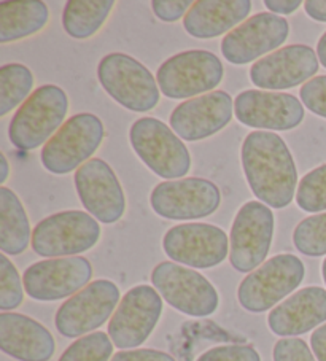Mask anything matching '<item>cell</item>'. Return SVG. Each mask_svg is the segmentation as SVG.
<instances>
[{
	"instance_id": "4",
	"label": "cell",
	"mask_w": 326,
	"mask_h": 361,
	"mask_svg": "<svg viewBox=\"0 0 326 361\" xmlns=\"http://www.w3.org/2000/svg\"><path fill=\"white\" fill-rule=\"evenodd\" d=\"M104 135V124L96 115H73L42 148V164L54 176L78 171L97 152Z\"/></svg>"
},
{
	"instance_id": "12",
	"label": "cell",
	"mask_w": 326,
	"mask_h": 361,
	"mask_svg": "<svg viewBox=\"0 0 326 361\" xmlns=\"http://www.w3.org/2000/svg\"><path fill=\"white\" fill-rule=\"evenodd\" d=\"M274 235V214L266 204L250 201L237 212L229 235V261L239 272L265 263Z\"/></svg>"
},
{
	"instance_id": "21",
	"label": "cell",
	"mask_w": 326,
	"mask_h": 361,
	"mask_svg": "<svg viewBox=\"0 0 326 361\" xmlns=\"http://www.w3.org/2000/svg\"><path fill=\"white\" fill-rule=\"evenodd\" d=\"M0 348L20 361H49L56 350L53 334L30 317L0 314Z\"/></svg>"
},
{
	"instance_id": "36",
	"label": "cell",
	"mask_w": 326,
	"mask_h": 361,
	"mask_svg": "<svg viewBox=\"0 0 326 361\" xmlns=\"http://www.w3.org/2000/svg\"><path fill=\"white\" fill-rule=\"evenodd\" d=\"M110 361H175L174 357L153 348H133L115 353Z\"/></svg>"
},
{
	"instance_id": "34",
	"label": "cell",
	"mask_w": 326,
	"mask_h": 361,
	"mask_svg": "<svg viewBox=\"0 0 326 361\" xmlns=\"http://www.w3.org/2000/svg\"><path fill=\"white\" fill-rule=\"evenodd\" d=\"M274 361H317L303 339L286 338L274 345Z\"/></svg>"
},
{
	"instance_id": "24",
	"label": "cell",
	"mask_w": 326,
	"mask_h": 361,
	"mask_svg": "<svg viewBox=\"0 0 326 361\" xmlns=\"http://www.w3.org/2000/svg\"><path fill=\"white\" fill-rule=\"evenodd\" d=\"M48 8L40 0L0 4V43L16 42L34 35L47 26Z\"/></svg>"
},
{
	"instance_id": "37",
	"label": "cell",
	"mask_w": 326,
	"mask_h": 361,
	"mask_svg": "<svg viewBox=\"0 0 326 361\" xmlns=\"http://www.w3.org/2000/svg\"><path fill=\"white\" fill-rule=\"evenodd\" d=\"M312 352L315 353L318 361H326V323L318 326L310 336Z\"/></svg>"
},
{
	"instance_id": "40",
	"label": "cell",
	"mask_w": 326,
	"mask_h": 361,
	"mask_svg": "<svg viewBox=\"0 0 326 361\" xmlns=\"http://www.w3.org/2000/svg\"><path fill=\"white\" fill-rule=\"evenodd\" d=\"M8 176H10L8 159L5 158L4 153H0V185H4L5 182H7Z\"/></svg>"
},
{
	"instance_id": "13",
	"label": "cell",
	"mask_w": 326,
	"mask_h": 361,
	"mask_svg": "<svg viewBox=\"0 0 326 361\" xmlns=\"http://www.w3.org/2000/svg\"><path fill=\"white\" fill-rule=\"evenodd\" d=\"M162 312V296L150 285L131 288L118 304L109 323V336L115 347L133 348L142 345L153 333Z\"/></svg>"
},
{
	"instance_id": "42",
	"label": "cell",
	"mask_w": 326,
	"mask_h": 361,
	"mask_svg": "<svg viewBox=\"0 0 326 361\" xmlns=\"http://www.w3.org/2000/svg\"><path fill=\"white\" fill-rule=\"evenodd\" d=\"M322 274H323V280H325V283H326V258H325L323 266H322Z\"/></svg>"
},
{
	"instance_id": "32",
	"label": "cell",
	"mask_w": 326,
	"mask_h": 361,
	"mask_svg": "<svg viewBox=\"0 0 326 361\" xmlns=\"http://www.w3.org/2000/svg\"><path fill=\"white\" fill-rule=\"evenodd\" d=\"M196 361H261L260 353L252 345H220L204 352Z\"/></svg>"
},
{
	"instance_id": "19",
	"label": "cell",
	"mask_w": 326,
	"mask_h": 361,
	"mask_svg": "<svg viewBox=\"0 0 326 361\" xmlns=\"http://www.w3.org/2000/svg\"><path fill=\"white\" fill-rule=\"evenodd\" d=\"M318 64V56L310 47H284L256 61L250 68V80L267 91L294 88L315 75Z\"/></svg>"
},
{
	"instance_id": "1",
	"label": "cell",
	"mask_w": 326,
	"mask_h": 361,
	"mask_svg": "<svg viewBox=\"0 0 326 361\" xmlns=\"http://www.w3.org/2000/svg\"><path fill=\"white\" fill-rule=\"evenodd\" d=\"M242 167L253 195L272 209L290 205L298 186V172L286 143L269 130H255L242 145Z\"/></svg>"
},
{
	"instance_id": "11",
	"label": "cell",
	"mask_w": 326,
	"mask_h": 361,
	"mask_svg": "<svg viewBox=\"0 0 326 361\" xmlns=\"http://www.w3.org/2000/svg\"><path fill=\"white\" fill-rule=\"evenodd\" d=\"M150 204L162 219L198 220L217 212L222 204V192L215 183L205 178L166 180L155 186Z\"/></svg>"
},
{
	"instance_id": "16",
	"label": "cell",
	"mask_w": 326,
	"mask_h": 361,
	"mask_svg": "<svg viewBox=\"0 0 326 361\" xmlns=\"http://www.w3.org/2000/svg\"><path fill=\"white\" fill-rule=\"evenodd\" d=\"M290 26L285 18L274 13H258L241 26L224 35L222 40V54L236 66L248 64L269 51H277L288 39Z\"/></svg>"
},
{
	"instance_id": "38",
	"label": "cell",
	"mask_w": 326,
	"mask_h": 361,
	"mask_svg": "<svg viewBox=\"0 0 326 361\" xmlns=\"http://www.w3.org/2000/svg\"><path fill=\"white\" fill-rule=\"evenodd\" d=\"M265 5L275 15H291L301 7L299 0H266Z\"/></svg>"
},
{
	"instance_id": "17",
	"label": "cell",
	"mask_w": 326,
	"mask_h": 361,
	"mask_svg": "<svg viewBox=\"0 0 326 361\" xmlns=\"http://www.w3.org/2000/svg\"><path fill=\"white\" fill-rule=\"evenodd\" d=\"M75 188L83 207L94 219L111 225L123 219L126 199L111 167L100 158H92L75 173Z\"/></svg>"
},
{
	"instance_id": "41",
	"label": "cell",
	"mask_w": 326,
	"mask_h": 361,
	"mask_svg": "<svg viewBox=\"0 0 326 361\" xmlns=\"http://www.w3.org/2000/svg\"><path fill=\"white\" fill-rule=\"evenodd\" d=\"M317 56H318L320 64H322V66L326 68V32L322 35V39L318 40Z\"/></svg>"
},
{
	"instance_id": "8",
	"label": "cell",
	"mask_w": 326,
	"mask_h": 361,
	"mask_svg": "<svg viewBox=\"0 0 326 361\" xmlns=\"http://www.w3.org/2000/svg\"><path fill=\"white\" fill-rule=\"evenodd\" d=\"M100 238L92 215L80 210L58 212L42 220L32 231V248L45 258H67L91 250Z\"/></svg>"
},
{
	"instance_id": "14",
	"label": "cell",
	"mask_w": 326,
	"mask_h": 361,
	"mask_svg": "<svg viewBox=\"0 0 326 361\" xmlns=\"http://www.w3.org/2000/svg\"><path fill=\"white\" fill-rule=\"evenodd\" d=\"M162 248L175 263L196 269L222 264L228 257L229 240L222 228L209 223H185L169 229Z\"/></svg>"
},
{
	"instance_id": "5",
	"label": "cell",
	"mask_w": 326,
	"mask_h": 361,
	"mask_svg": "<svg viewBox=\"0 0 326 361\" xmlns=\"http://www.w3.org/2000/svg\"><path fill=\"white\" fill-rule=\"evenodd\" d=\"M97 78L110 97L131 111H150L159 102V86L153 73L124 53L100 59Z\"/></svg>"
},
{
	"instance_id": "30",
	"label": "cell",
	"mask_w": 326,
	"mask_h": 361,
	"mask_svg": "<svg viewBox=\"0 0 326 361\" xmlns=\"http://www.w3.org/2000/svg\"><path fill=\"white\" fill-rule=\"evenodd\" d=\"M296 204L304 212L326 210V164L303 177L296 190Z\"/></svg>"
},
{
	"instance_id": "31",
	"label": "cell",
	"mask_w": 326,
	"mask_h": 361,
	"mask_svg": "<svg viewBox=\"0 0 326 361\" xmlns=\"http://www.w3.org/2000/svg\"><path fill=\"white\" fill-rule=\"evenodd\" d=\"M21 277L7 255H0V309L4 312L21 306L24 300V288Z\"/></svg>"
},
{
	"instance_id": "28",
	"label": "cell",
	"mask_w": 326,
	"mask_h": 361,
	"mask_svg": "<svg viewBox=\"0 0 326 361\" xmlns=\"http://www.w3.org/2000/svg\"><path fill=\"white\" fill-rule=\"evenodd\" d=\"M293 242L296 250L307 257L326 255V212L301 221L293 233Z\"/></svg>"
},
{
	"instance_id": "3",
	"label": "cell",
	"mask_w": 326,
	"mask_h": 361,
	"mask_svg": "<svg viewBox=\"0 0 326 361\" xmlns=\"http://www.w3.org/2000/svg\"><path fill=\"white\" fill-rule=\"evenodd\" d=\"M129 140L143 164L161 178L180 180L191 169V157L185 143L156 118L137 120L129 130Z\"/></svg>"
},
{
	"instance_id": "35",
	"label": "cell",
	"mask_w": 326,
	"mask_h": 361,
	"mask_svg": "<svg viewBox=\"0 0 326 361\" xmlns=\"http://www.w3.org/2000/svg\"><path fill=\"white\" fill-rule=\"evenodd\" d=\"M191 0H153L152 8L158 20L164 23H175L181 16H186L188 11L193 7Z\"/></svg>"
},
{
	"instance_id": "18",
	"label": "cell",
	"mask_w": 326,
	"mask_h": 361,
	"mask_svg": "<svg viewBox=\"0 0 326 361\" xmlns=\"http://www.w3.org/2000/svg\"><path fill=\"white\" fill-rule=\"evenodd\" d=\"M236 118L246 126L266 130H290L304 120V107L286 92L247 90L234 101Z\"/></svg>"
},
{
	"instance_id": "7",
	"label": "cell",
	"mask_w": 326,
	"mask_h": 361,
	"mask_svg": "<svg viewBox=\"0 0 326 361\" xmlns=\"http://www.w3.org/2000/svg\"><path fill=\"white\" fill-rule=\"evenodd\" d=\"M222 61L210 51L191 49L169 58L156 72V82L169 99L209 94L223 80Z\"/></svg>"
},
{
	"instance_id": "39",
	"label": "cell",
	"mask_w": 326,
	"mask_h": 361,
	"mask_svg": "<svg viewBox=\"0 0 326 361\" xmlns=\"http://www.w3.org/2000/svg\"><path fill=\"white\" fill-rule=\"evenodd\" d=\"M304 10L312 20L326 23V0H307Z\"/></svg>"
},
{
	"instance_id": "15",
	"label": "cell",
	"mask_w": 326,
	"mask_h": 361,
	"mask_svg": "<svg viewBox=\"0 0 326 361\" xmlns=\"http://www.w3.org/2000/svg\"><path fill=\"white\" fill-rule=\"evenodd\" d=\"M92 266L83 257L49 258L29 266L23 276L24 290L35 301H59L90 285Z\"/></svg>"
},
{
	"instance_id": "23",
	"label": "cell",
	"mask_w": 326,
	"mask_h": 361,
	"mask_svg": "<svg viewBox=\"0 0 326 361\" xmlns=\"http://www.w3.org/2000/svg\"><path fill=\"white\" fill-rule=\"evenodd\" d=\"M250 10L248 0H198L183 18V27L194 39H215L247 21Z\"/></svg>"
},
{
	"instance_id": "22",
	"label": "cell",
	"mask_w": 326,
	"mask_h": 361,
	"mask_svg": "<svg viewBox=\"0 0 326 361\" xmlns=\"http://www.w3.org/2000/svg\"><path fill=\"white\" fill-rule=\"evenodd\" d=\"M326 322V290L307 286L271 310L267 323L271 331L284 338L312 331Z\"/></svg>"
},
{
	"instance_id": "29",
	"label": "cell",
	"mask_w": 326,
	"mask_h": 361,
	"mask_svg": "<svg viewBox=\"0 0 326 361\" xmlns=\"http://www.w3.org/2000/svg\"><path fill=\"white\" fill-rule=\"evenodd\" d=\"M114 355V342L102 331L86 334L66 348L58 361H109Z\"/></svg>"
},
{
	"instance_id": "9",
	"label": "cell",
	"mask_w": 326,
	"mask_h": 361,
	"mask_svg": "<svg viewBox=\"0 0 326 361\" xmlns=\"http://www.w3.org/2000/svg\"><path fill=\"white\" fill-rule=\"evenodd\" d=\"M152 283L169 306L185 315L209 317L220 304L215 286L203 274L179 263H159L152 272Z\"/></svg>"
},
{
	"instance_id": "25",
	"label": "cell",
	"mask_w": 326,
	"mask_h": 361,
	"mask_svg": "<svg viewBox=\"0 0 326 361\" xmlns=\"http://www.w3.org/2000/svg\"><path fill=\"white\" fill-rule=\"evenodd\" d=\"M32 242L29 219L20 197L7 186H0V250L21 255Z\"/></svg>"
},
{
	"instance_id": "20",
	"label": "cell",
	"mask_w": 326,
	"mask_h": 361,
	"mask_svg": "<svg viewBox=\"0 0 326 361\" xmlns=\"http://www.w3.org/2000/svg\"><path fill=\"white\" fill-rule=\"evenodd\" d=\"M233 99L224 91L188 99L171 115V128L180 139L196 142L220 133L233 120Z\"/></svg>"
},
{
	"instance_id": "27",
	"label": "cell",
	"mask_w": 326,
	"mask_h": 361,
	"mask_svg": "<svg viewBox=\"0 0 326 361\" xmlns=\"http://www.w3.org/2000/svg\"><path fill=\"white\" fill-rule=\"evenodd\" d=\"M34 88V75L23 64H7L0 67V116H5L24 104Z\"/></svg>"
},
{
	"instance_id": "10",
	"label": "cell",
	"mask_w": 326,
	"mask_h": 361,
	"mask_svg": "<svg viewBox=\"0 0 326 361\" xmlns=\"http://www.w3.org/2000/svg\"><path fill=\"white\" fill-rule=\"evenodd\" d=\"M120 288L110 280H94L62 304L54 317L64 338H83L104 325L120 302Z\"/></svg>"
},
{
	"instance_id": "2",
	"label": "cell",
	"mask_w": 326,
	"mask_h": 361,
	"mask_svg": "<svg viewBox=\"0 0 326 361\" xmlns=\"http://www.w3.org/2000/svg\"><path fill=\"white\" fill-rule=\"evenodd\" d=\"M68 97L56 85H45L35 90L11 118L8 135L11 143L23 152H30L58 133L66 121Z\"/></svg>"
},
{
	"instance_id": "26",
	"label": "cell",
	"mask_w": 326,
	"mask_h": 361,
	"mask_svg": "<svg viewBox=\"0 0 326 361\" xmlns=\"http://www.w3.org/2000/svg\"><path fill=\"white\" fill-rule=\"evenodd\" d=\"M114 7V0H71L62 11V26L72 39H90L104 26Z\"/></svg>"
},
{
	"instance_id": "6",
	"label": "cell",
	"mask_w": 326,
	"mask_h": 361,
	"mask_svg": "<svg viewBox=\"0 0 326 361\" xmlns=\"http://www.w3.org/2000/svg\"><path fill=\"white\" fill-rule=\"evenodd\" d=\"M306 267L298 257L282 253L267 259L250 272L237 290L241 306L253 314L272 309L285 296L291 295L303 282Z\"/></svg>"
},
{
	"instance_id": "33",
	"label": "cell",
	"mask_w": 326,
	"mask_h": 361,
	"mask_svg": "<svg viewBox=\"0 0 326 361\" xmlns=\"http://www.w3.org/2000/svg\"><path fill=\"white\" fill-rule=\"evenodd\" d=\"M299 97L307 110L326 118V75L315 77L303 85Z\"/></svg>"
}]
</instances>
